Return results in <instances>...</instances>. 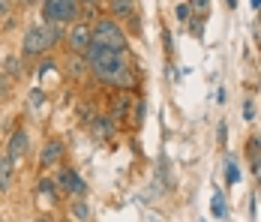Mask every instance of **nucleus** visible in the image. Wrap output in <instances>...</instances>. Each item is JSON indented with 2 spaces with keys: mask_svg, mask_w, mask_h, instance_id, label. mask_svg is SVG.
Instances as JSON below:
<instances>
[{
  "mask_svg": "<svg viewBox=\"0 0 261 222\" xmlns=\"http://www.w3.org/2000/svg\"><path fill=\"white\" fill-rule=\"evenodd\" d=\"M225 177H228V183H240V168H237L234 156H225Z\"/></svg>",
  "mask_w": 261,
  "mask_h": 222,
  "instance_id": "nucleus-17",
  "label": "nucleus"
},
{
  "mask_svg": "<svg viewBox=\"0 0 261 222\" xmlns=\"http://www.w3.org/2000/svg\"><path fill=\"white\" fill-rule=\"evenodd\" d=\"M12 180H15V162L6 156V150L0 153V192H9L12 189Z\"/></svg>",
  "mask_w": 261,
  "mask_h": 222,
  "instance_id": "nucleus-9",
  "label": "nucleus"
},
{
  "mask_svg": "<svg viewBox=\"0 0 261 222\" xmlns=\"http://www.w3.org/2000/svg\"><path fill=\"white\" fill-rule=\"evenodd\" d=\"M12 12V3H6V0H0V18H6Z\"/></svg>",
  "mask_w": 261,
  "mask_h": 222,
  "instance_id": "nucleus-26",
  "label": "nucleus"
},
{
  "mask_svg": "<svg viewBox=\"0 0 261 222\" xmlns=\"http://www.w3.org/2000/svg\"><path fill=\"white\" fill-rule=\"evenodd\" d=\"M90 42H93L90 21H75V24L66 30V45H69V51H75V54H84Z\"/></svg>",
  "mask_w": 261,
  "mask_h": 222,
  "instance_id": "nucleus-6",
  "label": "nucleus"
},
{
  "mask_svg": "<svg viewBox=\"0 0 261 222\" xmlns=\"http://www.w3.org/2000/svg\"><path fill=\"white\" fill-rule=\"evenodd\" d=\"M36 222H54L51 216H36Z\"/></svg>",
  "mask_w": 261,
  "mask_h": 222,
  "instance_id": "nucleus-27",
  "label": "nucleus"
},
{
  "mask_svg": "<svg viewBox=\"0 0 261 222\" xmlns=\"http://www.w3.org/2000/svg\"><path fill=\"white\" fill-rule=\"evenodd\" d=\"M90 129H93V135H99V138H111V135L117 132V124H114L108 114H96V117L90 120Z\"/></svg>",
  "mask_w": 261,
  "mask_h": 222,
  "instance_id": "nucleus-10",
  "label": "nucleus"
},
{
  "mask_svg": "<svg viewBox=\"0 0 261 222\" xmlns=\"http://www.w3.org/2000/svg\"><path fill=\"white\" fill-rule=\"evenodd\" d=\"M0 72H3V57H0Z\"/></svg>",
  "mask_w": 261,
  "mask_h": 222,
  "instance_id": "nucleus-29",
  "label": "nucleus"
},
{
  "mask_svg": "<svg viewBox=\"0 0 261 222\" xmlns=\"http://www.w3.org/2000/svg\"><path fill=\"white\" fill-rule=\"evenodd\" d=\"M36 189H39L42 195L51 198V204L60 201V186H57V180H54V177H39V180H36Z\"/></svg>",
  "mask_w": 261,
  "mask_h": 222,
  "instance_id": "nucleus-11",
  "label": "nucleus"
},
{
  "mask_svg": "<svg viewBox=\"0 0 261 222\" xmlns=\"http://www.w3.org/2000/svg\"><path fill=\"white\" fill-rule=\"evenodd\" d=\"M144 114H147V102L141 99V102H135V120H144Z\"/></svg>",
  "mask_w": 261,
  "mask_h": 222,
  "instance_id": "nucleus-21",
  "label": "nucleus"
},
{
  "mask_svg": "<svg viewBox=\"0 0 261 222\" xmlns=\"http://www.w3.org/2000/svg\"><path fill=\"white\" fill-rule=\"evenodd\" d=\"M243 117H246V120H252V117H255V105H252V102H246V105H243Z\"/></svg>",
  "mask_w": 261,
  "mask_h": 222,
  "instance_id": "nucleus-24",
  "label": "nucleus"
},
{
  "mask_svg": "<svg viewBox=\"0 0 261 222\" xmlns=\"http://www.w3.org/2000/svg\"><path fill=\"white\" fill-rule=\"evenodd\" d=\"M81 60H84V66L96 75L102 84H108V87L132 90V87L138 84V75L132 69L126 51H108V48H102V45H96V42H90L87 51L81 54Z\"/></svg>",
  "mask_w": 261,
  "mask_h": 222,
  "instance_id": "nucleus-1",
  "label": "nucleus"
},
{
  "mask_svg": "<svg viewBox=\"0 0 261 222\" xmlns=\"http://www.w3.org/2000/svg\"><path fill=\"white\" fill-rule=\"evenodd\" d=\"M0 129H3V108H0Z\"/></svg>",
  "mask_w": 261,
  "mask_h": 222,
  "instance_id": "nucleus-28",
  "label": "nucleus"
},
{
  "mask_svg": "<svg viewBox=\"0 0 261 222\" xmlns=\"http://www.w3.org/2000/svg\"><path fill=\"white\" fill-rule=\"evenodd\" d=\"M108 9H111V18L117 21V18H129L132 12H135V3H129V0H114V3H108Z\"/></svg>",
  "mask_w": 261,
  "mask_h": 222,
  "instance_id": "nucleus-13",
  "label": "nucleus"
},
{
  "mask_svg": "<svg viewBox=\"0 0 261 222\" xmlns=\"http://www.w3.org/2000/svg\"><path fill=\"white\" fill-rule=\"evenodd\" d=\"M27 150H30V135H27L24 126H15V129L9 132V141H6V156L18 165L27 156Z\"/></svg>",
  "mask_w": 261,
  "mask_h": 222,
  "instance_id": "nucleus-7",
  "label": "nucleus"
},
{
  "mask_svg": "<svg viewBox=\"0 0 261 222\" xmlns=\"http://www.w3.org/2000/svg\"><path fill=\"white\" fill-rule=\"evenodd\" d=\"M60 39H66L60 24H45V21L42 24H30L24 30V36H21V54L24 57H39L48 48H54Z\"/></svg>",
  "mask_w": 261,
  "mask_h": 222,
  "instance_id": "nucleus-2",
  "label": "nucleus"
},
{
  "mask_svg": "<svg viewBox=\"0 0 261 222\" xmlns=\"http://www.w3.org/2000/svg\"><path fill=\"white\" fill-rule=\"evenodd\" d=\"M69 213L75 216L79 222H84V219H90V204L84 201V198H75L72 204H69Z\"/></svg>",
  "mask_w": 261,
  "mask_h": 222,
  "instance_id": "nucleus-15",
  "label": "nucleus"
},
{
  "mask_svg": "<svg viewBox=\"0 0 261 222\" xmlns=\"http://www.w3.org/2000/svg\"><path fill=\"white\" fill-rule=\"evenodd\" d=\"M129 108H132V99L129 96H120V99H114V105H111V120L117 124V120H123V117H129Z\"/></svg>",
  "mask_w": 261,
  "mask_h": 222,
  "instance_id": "nucleus-12",
  "label": "nucleus"
},
{
  "mask_svg": "<svg viewBox=\"0 0 261 222\" xmlns=\"http://www.w3.org/2000/svg\"><path fill=\"white\" fill-rule=\"evenodd\" d=\"M189 12H192L189 3H180V6H177V18H180V21H189Z\"/></svg>",
  "mask_w": 261,
  "mask_h": 222,
  "instance_id": "nucleus-22",
  "label": "nucleus"
},
{
  "mask_svg": "<svg viewBox=\"0 0 261 222\" xmlns=\"http://www.w3.org/2000/svg\"><path fill=\"white\" fill-rule=\"evenodd\" d=\"M30 99H33V105H42V102H45V96H42V90H39V87H33V90H30Z\"/></svg>",
  "mask_w": 261,
  "mask_h": 222,
  "instance_id": "nucleus-23",
  "label": "nucleus"
},
{
  "mask_svg": "<svg viewBox=\"0 0 261 222\" xmlns=\"http://www.w3.org/2000/svg\"><path fill=\"white\" fill-rule=\"evenodd\" d=\"M3 72L9 75V78L21 75V60L18 57H3Z\"/></svg>",
  "mask_w": 261,
  "mask_h": 222,
  "instance_id": "nucleus-16",
  "label": "nucleus"
},
{
  "mask_svg": "<svg viewBox=\"0 0 261 222\" xmlns=\"http://www.w3.org/2000/svg\"><path fill=\"white\" fill-rule=\"evenodd\" d=\"M81 15V3L75 0H45L42 3V21L45 24H66Z\"/></svg>",
  "mask_w": 261,
  "mask_h": 222,
  "instance_id": "nucleus-4",
  "label": "nucleus"
},
{
  "mask_svg": "<svg viewBox=\"0 0 261 222\" xmlns=\"http://www.w3.org/2000/svg\"><path fill=\"white\" fill-rule=\"evenodd\" d=\"M57 186H60V192H66V195H72V198H84V192H87V183H84V177H81L75 168H60L57 171Z\"/></svg>",
  "mask_w": 261,
  "mask_h": 222,
  "instance_id": "nucleus-5",
  "label": "nucleus"
},
{
  "mask_svg": "<svg viewBox=\"0 0 261 222\" xmlns=\"http://www.w3.org/2000/svg\"><path fill=\"white\" fill-rule=\"evenodd\" d=\"M12 96V78L6 72H0V99H9Z\"/></svg>",
  "mask_w": 261,
  "mask_h": 222,
  "instance_id": "nucleus-18",
  "label": "nucleus"
},
{
  "mask_svg": "<svg viewBox=\"0 0 261 222\" xmlns=\"http://www.w3.org/2000/svg\"><path fill=\"white\" fill-rule=\"evenodd\" d=\"M210 213H213L216 219H225L228 207H225V195H222V189H213V198H210Z\"/></svg>",
  "mask_w": 261,
  "mask_h": 222,
  "instance_id": "nucleus-14",
  "label": "nucleus"
},
{
  "mask_svg": "<svg viewBox=\"0 0 261 222\" xmlns=\"http://www.w3.org/2000/svg\"><path fill=\"white\" fill-rule=\"evenodd\" d=\"M90 33H93V42L102 45L108 51H126V30L120 27V21H114L111 15H102L90 24Z\"/></svg>",
  "mask_w": 261,
  "mask_h": 222,
  "instance_id": "nucleus-3",
  "label": "nucleus"
},
{
  "mask_svg": "<svg viewBox=\"0 0 261 222\" xmlns=\"http://www.w3.org/2000/svg\"><path fill=\"white\" fill-rule=\"evenodd\" d=\"M63 153H66V144H63L60 138H48V141L42 144V150H39V165H42V168H51V165H57V162L63 159Z\"/></svg>",
  "mask_w": 261,
  "mask_h": 222,
  "instance_id": "nucleus-8",
  "label": "nucleus"
},
{
  "mask_svg": "<svg viewBox=\"0 0 261 222\" xmlns=\"http://www.w3.org/2000/svg\"><path fill=\"white\" fill-rule=\"evenodd\" d=\"M252 171H255V180L261 183V156H255V159H252Z\"/></svg>",
  "mask_w": 261,
  "mask_h": 222,
  "instance_id": "nucleus-25",
  "label": "nucleus"
},
{
  "mask_svg": "<svg viewBox=\"0 0 261 222\" xmlns=\"http://www.w3.org/2000/svg\"><path fill=\"white\" fill-rule=\"evenodd\" d=\"M246 153H249V159L261 156V141H258V138H249V144H246Z\"/></svg>",
  "mask_w": 261,
  "mask_h": 222,
  "instance_id": "nucleus-19",
  "label": "nucleus"
},
{
  "mask_svg": "<svg viewBox=\"0 0 261 222\" xmlns=\"http://www.w3.org/2000/svg\"><path fill=\"white\" fill-rule=\"evenodd\" d=\"M189 33H192V36H201V33H204V18L189 21Z\"/></svg>",
  "mask_w": 261,
  "mask_h": 222,
  "instance_id": "nucleus-20",
  "label": "nucleus"
}]
</instances>
